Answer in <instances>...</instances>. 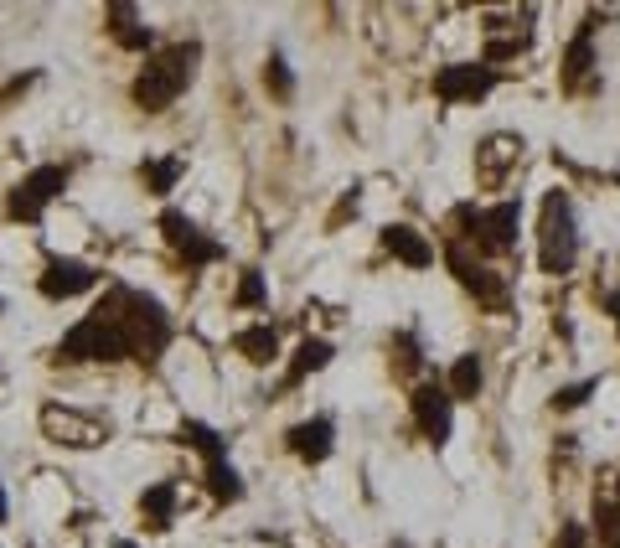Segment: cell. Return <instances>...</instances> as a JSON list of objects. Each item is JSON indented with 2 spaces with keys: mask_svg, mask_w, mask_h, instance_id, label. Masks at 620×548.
Masks as SVG:
<instances>
[{
  "mask_svg": "<svg viewBox=\"0 0 620 548\" xmlns=\"http://www.w3.org/2000/svg\"><path fill=\"white\" fill-rule=\"evenodd\" d=\"M68 192V166H37L26 171L16 187L6 192V218L11 223H42V212Z\"/></svg>",
  "mask_w": 620,
  "mask_h": 548,
  "instance_id": "5",
  "label": "cell"
},
{
  "mask_svg": "<svg viewBox=\"0 0 620 548\" xmlns=\"http://www.w3.org/2000/svg\"><path fill=\"white\" fill-rule=\"evenodd\" d=\"M579 259V223H574V202L569 192H548L543 197V218H538V269L543 274H569Z\"/></svg>",
  "mask_w": 620,
  "mask_h": 548,
  "instance_id": "3",
  "label": "cell"
},
{
  "mask_svg": "<svg viewBox=\"0 0 620 548\" xmlns=\"http://www.w3.org/2000/svg\"><path fill=\"white\" fill-rule=\"evenodd\" d=\"M331 357H336V347H331L326 337H305V342L295 347V362H290V373H285V388H300L310 373H321Z\"/></svg>",
  "mask_w": 620,
  "mask_h": 548,
  "instance_id": "20",
  "label": "cell"
},
{
  "mask_svg": "<svg viewBox=\"0 0 620 548\" xmlns=\"http://www.w3.org/2000/svg\"><path fill=\"white\" fill-rule=\"evenodd\" d=\"M264 88H269L274 99H290V94H295V73H290V63H285L279 52L264 63Z\"/></svg>",
  "mask_w": 620,
  "mask_h": 548,
  "instance_id": "27",
  "label": "cell"
},
{
  "mask_svg": "<svg viewBox=\"0 0 620 548\" xmlns=\"http://www.w3.org/2000/svg\"><path fill=\"white\" fill-rule=\"evenodd\" d=\"M181 156H155V161H140V187L150 197H171L176 192V181H181Z\"/></svg>",
  "mask_w": 620,
  "mask_h": 548,
  "instance_id": "22",
  "label": "cell"
},
{
  "mask_svg": "<svg viewBox=\"0 0 620 548\" xmlns=\"http://www.w3.org/2000/svg\"><path fill=\"white\" fill-rule=\"evenodd\" d=\"M197 63H202V42H197V37H192V42H171V47H161V52H150L145 68H140L135 83H130V99H135L145 114H166V109L186 94V88H192Z\"/></svg>",
  "mask_w": 620,
  "mask_h": 548,
  "instance_id": "1",
  "label": "cell"
},
{
  "mask_svg": "<svg viewBox=\"0 0 620 548\" xmlns=\"http://www.w3.org/2000/svg\"><path fill=\"white\" fill-rule=\"evenodd\" d=\"M233 347H238V357L254 362V368H269V362L279 357V331L269 321H254V326H243L233 337Z\"/></svg>",
  "mask_w": 620,
  "mask_h": 548,
  "instance_id": "18",
  "label": "cell"
},
{
  "mask_svg": "<svg viewBox=\"0 0 620 548\" xmlns=\"http://www.w3.org/2000/svg\"><path fill=\"white\" fill-rule=\"evenodd\" d=\"M6 512H11V507H6V492H0V523H6Z\"/></svg>",
  "mask_w": 620,
  "mask_h": 548,
  "instance_id": "32",
  "label": "cell"
},
{
  "mask_svg": "<svg viewBox=\"0 0 620 548\" xmlns=\"http://www.w3.org/2000/svg\"><path fill=\"white\" fill-rule=\"evenodd\" d=\"M99 311H109V316L124 326L135 362H155V357L171 347V316H166V306H161L155 295L130 290V285H109L104 300H99Z\"/></svg>",
  "mask_w": 620,
  "mask_h": 548,
  "instance_id": "2",
  "label": "cell"
},
{
  "mask_svg": "<svg viewBox=\"0 0 620 548\" xmlns=\"http://www.w3.org/2000/svg\"><path fill=\"white\" fill-rule=\"evenodd\" d=\"M517 228H522V202H517V197L496 202V207H481L476 249H481V254H507V249H517Z\"/></svg>",
  "mask_w": 620,
  "mask_h": 548,
  "instance_id": "12",
  "label": "cell"
},
{
  "mask_svg": "<svg viewBox=\"0 0 620 548\" xmlns=\"http://www.w3.org/2000/svg\"><path fill=\"white\" fill-rule=\"evenodd\" d=\"M393 352H398V368H403V373H419V347H414V337H393Z\"/></svg>",
  "mask_w": 620,
  "mask_h": 548,
  "instance_id": "29",
  "label": "cell"
},
{
  "mask_svg": "<svg viewBox=\"0 0 620 548\" xmlns=\"http://www.w3.org/2000/svg\"><path fill=\"white\" fill-rule=\"evenodd\" d=\"M595 26H600V16H589L574 32V42L564 52V88H579L589 78V68H595Z\"/></svg>",
  "mask_w": 620,
  "mask_h": 548,
  "instance_id": "16",
  "label": "cell"
},
{
  "mask_svg": "<svg viewBox=\"0 0 620 548\" xmlns=\"http://www.w3.org/2000/svg\"><path fill=\"white\" fill-rule=\"evenodd\" d=\"M114 548H140V543H135V538H119V543H114Z\"/></svg>",
  "mask_w": 620,
  "mask_h": 548,
  "instance_id": "33",
  "label": "cell"
},
{
  "mask_svg": "<svg viewBox=\"0 0 620 548\" xmlns=\"http://www.w3.org/2000/svg\"><path fill=\"white\" fill-rule=\"evenodd\" d=\"M140 517H145V528L166 533L171 517H176V481H155V486H145V492H140Z\"/></svg>",
  "mask_w": 620,
  "mask_h": 548,
  "instance_id": "19",
  "label": "cell"
},
{
  "mask_svg": "<svg viewBox=\"0 0 620 548\" xmlns=\"http://www.w3.org/2000/svg\"><path fill=\"white\" fill-rule=\"evenodd\" d=\"M605 311L615 316V331H620V295H610V300H605Z\"/></svg>",
  "mask_w": 620,
  "mask_h": 548,
  "instance_id": "31",
  "label": "cell"
},
{
  "mask_svg": "<svg viewBox=\"0 0 620 548\" xmlns=\"http://www.w3.org/2000/svg\"><path fill=\"white\" fill-rule=\"evenodd\" d=\"M383 249H388L398 264H409V269H429V264H434V243H429L419 228H409V223H388V228H383Z\"/></svg>",
  "mask_w": 620,
  "mask_h": 548,
  "instance_id": "14",
  "label": "cell"
},
{
  "mask_svg": "<svg viewBox=\"0 0 620 548\" xmlns=\"http://www.w3.org/2000/svg\"><path fill=\"white\" fill-rule=\"evenodd\" d=\"M181 445H192V450L202 455V466H207V461H228L223 435H217L212 424H202V419H181Z\"/></svg>",
  "mask_w": 620,
  "mask_h": 548,
  "instance_id": "23",
  "label": "cell"
},
{
  "mask_svg": "<svg viewBox=\"0 0 620 548\" xmlns=\"http://www.w3.org/2000/svg\"><path fill=\"white\" fill-rule=\"evenodd\" d=\"M124 357H135L130 352V337H124V326L93 306L68 337L57 342V362H124Z\"/></svg>",
  "mask_w": 620,
  "mask_h": 548,
  "instance_id": "4",
  "label": "cell"
},
{
  "mask_svg": "<svg viewBox=\"0 0 620 548\" xmlns=\"http://www.w3.org/2000/svg\"><path fill=\"white\" fill-rule=\"evenodd\" d=\"M285 445H290V455H300L305 466H321V461H331V450H336V424L326 414L300 419V424H290Z\"/></svg>",
  "mask_w": 620,
  "mask_h": 548,
  "instance_id": "13",
  "label": "cell"
},
{
  "mask_svg": "<svg viewBox=\"0 0 620 548\" xmlns=\"http://www.w3.org/2000/svg\"><path fill=\"white\" fill-rule=\"evenodd\" d=\"M600 388V378H584V383H569V388H558L553 393V409H579L584 399H589V393H595Z\"/></svg>",
  "mask_w": 620,
  "mask_h": 548,
  "instance_id": "28",
  "label": "cell"
},
{
  "mask_svg": "<svg viewBox=\"0 0 620 548\" xmlns=\"http://www.w3.org/2000/svg\"><path fill=\"white\" fill-rule=\"evenodd\" d=\"M161 233H166V243H171V249H176L186 264H192V269H207V264L223 259V243L207 238V233H202L192 218H186V212H176V207L161 212Z\"/></svg>",
  "mask_w": 620,
  "mask_h": 548,
  "instance_id": "7",
  "label": "cell"
},
{
  "mask_svg": "<svg viewBox=\"0 0 620 548\" xmlns=\"http://www.w3.org/2000/svg\"><path fill=\"white\" fill-rule=\"evenodd\" d=\"M595 538L600 548H620V502H595Z\"/></svg>",
  "mask_w": 620,
  "mask_h": 548,
  "instance_id": "26",
  "label": "cell"
},
{
  "mask_svg": "<svg viewBox=\"0 0 620 548\" xmlns=\"http://www.w3.org/2000/svg\"><path fill=\"white\" fill-rule=\"evenodd\" d=\"M481 388H486L481 357H476V352L455 357V362H450V378H445V393H450V399H455V404H471V399H481Z\"/></svg>",
  "mask_w": 620,
  "mask_h": 548,
  "instance_id": "17",
  "label": "cell"
},
{
  "mask_svg": "<svg viewBox=\"0 0 620 548\" xmlns=\"http://www.w3.org/2000/svg\"><path fill=\"white\" fill-rule=\"evenodd\" d=\"M615 502H620V492H615Z\"/></svg>",
  "mask_w": 620,
  "mask_h": 548,
  "instance_id": "34",
  "label": "cell"
},
{
  "mask_svg": "<svg viewBox=\"0 0 620 548\" xmlns=\"http://www.w3.org/2000/svg\"><path fill=\"white\" fill-rule=\"evenodd\" d=\"M445 264H450V274L460 280V290H471V295L481 300V306H491V311H502V306H507V280H502L496 269H486V264H471L455 238L445 243Z\"/></svg>",
  "mask_w": 620,
  "mask_h": 548,
  "instance_id": "9",
  "label": "cell"
},
{
  "mask_svg": "<svg viewBox=\"0 0 620 548\" xmlns=\"http://www.w3.org/2000/svg\"><path fill=\"white\" fill-rule=\"evenodd\" d=\"M42 435H47L52 445L93 450V445H104V440H109V424H99V419H83V414H73V409H57V404H47V409H42Z\"/></svg>",
  "mask_w": 620,
  "mask_h": 548,
  "instance_id": "11",
  "label": "cell"
},
{
  "mask_svg": "<svg viewBox=\"0 0 620 548\" xmlns=\"http://www.w3.org/2000/svg\"><path fill=\"white\" fill-rule=\"evenodd\" d=\"M517 156H522V140H517V135H486L481 150H476V176H481V187H496Z\"/></svg>",
  "mask_w": 620,
  "mask_h": 548,
  "instance_id": "15",
  "label": "cell"
},
{
  "mask_svg": "<svg viewBox=\"0 0 620 548\" xmlns=\"http://www.w3.org/2000/svg\"><path fill=\"white\" fill-rule=\"evenodd\" d=\"M233 306H238V311H264V306H269V285H264L259 269H243V274H238Z\"/></svg>",
  "mask_w": 620,
  "mask_h": 548,
  "instance_id": "25",
  "label": "cell"
},
{
  "mask_svg": "<svg viewBox=\"0 0 620 548\" xmlns=\"http://www.w3.org/2000/svg\"><path fill=\"white\" fill-rule=\"evenodd\" d=\"M93 285H99V269L83 264V259H62V254H52V259L42 264V274H37V290H42L47 300H78V295H88Z\"/></svg>",
  "mask_w": 620,
  "mask_h": 548,
  "instance_id": "10",
  "label": "cell"
},
{
  "mask_svg": "<svg viewBox=\"0 0 620 548\" xmlns=\"http://www.w3.org/2000/svg\"><path fill=\"white\" fill-rule=\"evenodd\" d=\"M393 548H403V543H393Z\"/></svg>",
  "mask_w": 620,
  "mask_h": 548,
  "instance_id": "35",
  "label": "cell"
},
{
  "mask_svg": "<svg viewBox=\"0 0 620 548\" xmlns=\"http://www.w3.org/2000/svg\"><path fill=\"white\" fill-rule=\"evenodd\" d=\"M409 409H414V424L429 445H445L450 430H455V399L445 393V383H414L409 393Z\"/></svg>",
  "mask_w": 620,
  "mask_h": 548,
  "instance_id": "6",
  "label": "cell"
},
{
  "mask_svg": "<svg viewBox=\"0 0 620 548\" xmlns=\"http://www.w3.org/2000/svg\"><path fill=\"white\" fill-rule=\"evenodd\" d=\"M202 481H207L212 502H243V476H238L228 461H207V466H202Z\"/></svg>",
  "mask_w": 620,
  "mask_h": 548,
  "instance_id": "24",
  "label": "cell"
},
{
  "mask_svg": "<svg viewBox=\"0 0 620 548\" xmlns=\"http://www.w3.org/2000/svg\"><path fill=\"white\" fill-rule=\"evenodd\" d=\"M553 548H589L584 523H564V528H558V538H553Z\"/></svg>",
  "mask_w": 620,
  "mask_h": 548,
  "instance_id": "30",
  "label": "cell"
},
{
  "mask_svg": "<svg viewBox=\"0 0 620 548\" xmlns=\"http://www.w3.org/2000/svg\"><path fill=\"white\" fill-rule=\"evenodd\" d=\"M496 88V68L486 63H450L434 73V99L440 104H476Z\"/></svg>",
  "mask_w": 620,
  "mask_h": 548,
  "instance_id": "8",
  "label": "cell"
},
{
  "mask_svg": "<svg viewBox=\"0 0 620 548\" xmlns=\"http://www.w3.org/2000/svg\"><path fill=\"white\" fill-rule=\"evenodd\" d=\"M109 32L119 47H130V52H150L155 47V32L150 26H140L135 6H109Z\"/></svg>",
  "mask_w": 620,
  "mask_h": 548,
  "instance_id": "21",
  "label": "cell"
}]
</instances>
